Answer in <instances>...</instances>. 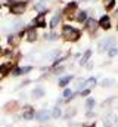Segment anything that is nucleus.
<instances>
[{"mask_svg":"<svg viewBox=\"0 0 118 127\" xmlns=\"http://www.w3.org/2000/svg\"><path fill=\"white\" fill-rule=\"evenodd\" d=\"M62 37L66 41L74 43V41H78L81 38V31L78 28L69 25V24H65V25H62Z\"/></svg>","mask_w":118,"mask_h":127,"instance_id":"nucleus-1","label":"nucleus"},{"mask_svg":"<svg viewBox=\"0 0 118 127\" xmlns=\"http://www.w3.org/2000/svg\"><path fill=\"white\" fill-rule=\"evenodd\" d=\"M27 10V1L25 0H15L9 3V12L13 15H22Z\"/></svg>","mask_w":118,"mask_h":127,"instance_id":"nucleus-2","label":"nucleus"},{"mask_svg":"<svg viewBox=\"0 0 118 127\" xmlns=\"http://www.w3.org/2000/svg\"><path fill=\"white\" fill-rule=\"evenodd\" d=\"M115 43H117V38H115L114 35H111V37H105V38H102V41L97 43V52H99V53L108 52L112 46H115Z\"/></svg>","mask_w":118,"mask_h":127,"instance_id":"nucleus-3","label":"nucleus"},{"mask_svg":"<svg viewBox=\"0 0 118 127\" xmlns=\"http://www.w3.org/2000/svg\"><path fill=\"white\" fill-rule=\"evenodd\" d=\"M34 120L40 124H46L52 120V115H50V111L47 108H41L38 111H35V115H34Z\"/></svg>","mask_w":118,"mask_h":127,"instance_id":"nucleus-4","label":"nucleus"},{"mask_svg":"<svg viewBox=\"0 0 118 127\" xmlns=\"http://www.w3.org/2000/svg\"><path fill=\"white\" fill-rule=\"evenodd\" d=\"M35 115V108L32 105H25L21 108V118L24 121H32Z\"/></svg>","mask_w":118,"mask_h":127,"instance_id":"nucleus-5","label":"nucleus"},{"mask_svg":"<svg viewBox=\"0 0 118 127\" xmlns=\"http://www.w3.org/2000/svg\"><path fill=\"white\" fill-rule=\"evenodd\" d=\"M3 111L6 114H16L19 111V100H7L4 105H3Z\"/></svg>","mask_w":118,"mask_h":127,"instance_id":"nucleus-6","label":"nucleus"},{"mask_svg":"<svg viewBox=\"0 0 118 127\" xmlns=\"http://www.w3.org/2000/svg\"><path fill=\"white\" fill-rule=\"evenodd\" d=\"M102 124L103 127H114L118 124V118L115 114H112V112H108V114H105L103 115V118H102Z\"/></svg>","mask_w":118,"mask_h":127,"instance_id":"nucleus-7","label":"nucleus"},{"mask_svg":"<svg viewBox=\"0 0 118 127\" xmlns=\"http://www.w3.org/2000/svg\"><path fill=\"white\" fill-rule=\"evenodd\" d=\"M15 66V62L13 61H6V62H1L0 64V77H6L12 72Z\"/></svg>","mask_w":118,"mask_h":127,"instance_id":"nucleus-8","label":"nucleus"},{"mask_svg":"<svg viewBox=\"0 0 118 127\" xmlns=\"http://www.w3.org/2000/svg\"><path fill=\"white\" fill-rule=\"evenodd\" d=\"M77 114H78V108L69 105V106H66L65 111L62 112V118H63V120H72V118L77 117Z\"/></svg>","mask_w":118,"mask_h":127,"instance_id":"nucleus-9","label":"nucleus"},{"mask_svg":"<svg viewBox=\"0 0 118 127\" xmlns=\"http://www.w3.org/2000/svg\"><path fill=\"white\" fill-rule=\"evenodd\" d=\"M84 24H86L84 28H86V31H87L88 34H96L97 28H99V22H97L94 18H87V21H86Z\"/></svg>","mask_w":118,"mask_h":127,"instance_id":"nucleus-10","label":"nucleus"},{"mask_svg":"<svg viewBox=\"0 0 118 127\" xmlns=\"http://www.w3.org/2000/svg\"><path fill=\"white\" fill-rule=\"evenodd\" d=\"M77 9H78V1H69V3H66V6H65L62 13L69 16V18H72V13H77Z\"/></svg>","mask_w":118,"mask_h":127,"instance_id":"nucleus-11","label":"nucleus"},{"mask_svg":"<svg viewBox=\"0 0 118 127\" xmlns=\"http://www.w3.org/2000/svg\"><path fill=\"white\" fill-rule=\"evenodd\" d=\"M44 15H46V12H41V13H38V15L32 19L34 28H44V27L47 25V22H46V19H44Z\"/></svg>","mask_w":118,"mask_h":127,"instance_id":"nucleus-12","label":"nucleus"},{"mask_svg":"<svg viewBox=\"0 0 118 127\" xmlns=\"http://www.w3.org/2000/svg\"><path fill=\"white\" fill-rule=\"evenodd\" d=\"M44 96H46V90L43 89V86H35V87L31 90V99H34V100L43 99Z\"/></svg>","mask_w":118,"mask_h":127,"instance_id":"nucleus-13","label":"nucleus"},{"mask_svg":"<svg viewBox=\"0 0 118 127\" xmlns=\"http://www.w3.org/2000/svg\"><path fill=\"white\" fill-rule=\"evenodd\" d=\"M97 22H99V28H102L105 31L111 28V18H109V15H102Z\"/></svg>","mask_w":118,"mask_h":127,"instance_id":"nucleus-14","label":"nucleus"},{"mask_svg":"<svg viewBox=\"0 0 118 127\" xmlns=\"http://www.w3.org/2000/svg\"><path fill=\"white\" fill-rule=\"evenodd\" d=\"M74 80V75L72 74H68V75H63V77H60L58 81V86L60 89H65V87H68V84L71 83Z\"/></svg>","mask_w":118,"mask_h":127,"instance_id":"nucleus-15","label":"nucleus"},{"mask_svg":"<svg viewBox=\"0 0 118 127\" xmlns=\"http://www.w3.org/2000/svg\"><path fill=\"white\" fill-rule=\"evenodd\" d=\"M6 40H7V44L10 47H16L19 44V41H21V37H19V34H9L6 37Z\"/></svg>","mask_w":118,"mask_h":127,"instance_id":"nucleus-16","label":"nucleus"},{"mask_svg":"<svg viewBox=\"0 0 118 127\" xmlns=\"http://www.w3.org/2000/svg\"><path fill=\"white\" fill-rule=\"evenodd\" d=\"M37 38H38L37 28H34V27L28 28V30H27V41H30V43H34V41H37Z\"/></svg>","mask_w":118,"mask_h":127,"instance_id":"nucleus-17","label":"nucleus"},{"mask_svg":"<svg viewBox=\"0 0 118 127\" xmlns=\"http://www.w3.org/2000/svg\"><path fill=\"white\" fill-rule=\"evenodd\" d=\"M60 21H62V12H56L53 16H52V19H50V28L52 30H55L56 27H58L59 24H60Z\"/></svg>","mask_w":118,"mask_h":127,"instance_id":"nucleus-18","label":"nucleus"},{"mask_svg":"<svg viewBox=\"0 0 118 127\" xmlns=\"http://www.w3.org/2000/svg\"><path fill=\"white\" fill-rule=\"evenodd\" d=\"M114 84H115V78H112V77L102 78V80H100V83H99V86H100L102 89H109V87H112Z\"/></svg>","mask_w":118,"mask_h":127,"instance_id":"nucleus-19","label":"nucleus"},{"mask_svg":"<svg viewBox=\"0 0 118 127\" xmlns=\"http://www.w3.org/2000/svg\"><path fill=\"white\" fill-rule=\"evenodd\" d=\"M91 55H93V52H91V49H87L84 53H83V56H81V59L78 61V65L80 66H86V64L90 61V58H91Z\"/></svg>","mask_w":118,"mask_h":127,"instance_id":"nucleus-20","label":"nucleus"},{"mask_svg":"<svg viewBox=\"0 0 118 127\" xmlns=\"http://www.w3.org/2000/svg\"><path fill=\"white\" fill-rule=\"evenodd\" d=\"M50 115H52V120H59V118H62V108L58 106V105H55V106L50 109Z\"/></svg>","mask_w":118,"mask_h":127,"instance_id":"nucleus-21","label":"nucleus"},{"mask_svg":"<svg viewBox=\"0 0 118 127\" xmlns=\"http://www.w3.org/2000/svg\"><path fill=\"white\" fill-rule=\"evenodd\" d=\"M94 106H96V99H94L93 96L86 97V102H84V108H86V111H91V109H94Z\"/></svg>","mask_w":118,"mask_h":127,"instance_id":"nucleus-22","label":"nucleus"},{"mask_svg":"<svg viewBox=\"0 0 118 127\" xmlns=\"http://www.w3.org/2000/svg\"><path fill=\"white\" fill-rule=\"evenodd\" d=\"M75 21L80 22V24H84V22L87 21V12H86V10H80V12H77Z\"/></svg>","mask_w":118,"mask_h":127,"instance_id":"nucleus-23","label":"nucleus"},{"mask_svg":"<svg viewBox=\"0 0 118 127\" xmlns=\"http://www.w3.org/2000/svg\"><path fill=\"white\" fill-rule=\"evenodd\" d=\"M43 38L47 40V41H56L59 38V35L55 31H50V32H44V34H43Z\"/></svg>","mask_w":118,"mask_h":127,"instance_id":"nucleus-24","label":"nucleus"},{"mask_svg":"<svg viewBox=\"0 0 118 127\" xmlns=\"http://www.w3.org/2000/svg\"><path fill=\"white\" fill-rule=\"evenodd\" d=\"M84 84H86V87H88V89H91V90H93V89L97 86V78H96V77H90V78H86Z\"/></svg>","mask_w":118,"mask_h":127,"instance_id":"nucleus-25","label":"nucleus"},{"mask_svg":"<svg viewBox=\"0 0 118 127\" xmlns=\"http://www.w3.org/2000/svg\"><path fill=\"white\" fill-rule=\"evenodd\" d=\"M114 100H115V96H109L108 99H105V100L100 103V108H105V109H106V108H109V106L114 103Z\"/></svg>","mask_w":118,"mask_h":127,"instance_id":"nucleus-26","label":"nucleus"},{"mask_svg":"<svg viewBox=\"0 0 118 127\" xmlns=\"http://www.w3.org/2000/svg\"><path fill=\"white\" fill-rule=\"evenodd\" d=\"M50 71L53 75H60L62 72H65V65H58L55 68H50Z\"/></svg>","mask_w":118,"mask_h":127,"instance_id":"nucleus-27","label":"nucleus"},{"mask_svg":"<svg viewBox=\"0 0 118 127\" xmlns=\"http://www.w3.org/2000/svg\"><path fill=\"white\" fill-rule=\"evenodd\" d=\"M103 6H105V9L109 12V10L114 9V6H115V0H103Z\"/></svg>","mask_w":118,"mask_h":127,"instance_id":"nucleus-28","label":"nucleus"},{"mask_svg":"<svg viewBox=\"0 0 118 127\" xmlns=\"http://www.w3.org/2000/svg\"><path fill=\"white\" fill-rule=\"evenodd\" d=\"M72 93H74V92H72L69 87H65V89H63V92H62V96H60V97H63V100H68V99L72 96Z\"/></svg>","mask_w":118,"mask_h":127,"instance_id":"nucleus-29","label":"nucleus"},{"mask_svg":"<svg viewBox=\"0 0 118 127\" xmlns=\"http://www.w3.org/2000/svg\"><path fill=\"white\" fill-rule=\"evenodd\" d=\"M10 74H12L13 77H19V75H22V69H21V66H19V65H15Z\"/></svg>","mask_w":118,"mask_h":127,"instance_id":"nucleus-30","label":"nucleus"},{"mask_svg":"<svg viewBox=\"0 0 118 127\" xmlns=\"http://www.w3.org/2000/svg\"><path fill=\"white\" fill-rule=\"evenodd\" d=\"M106 53H108V56H109V58H115V56L118 55V47H117V46H112Z\"/></svg>","mask_w":118,"mask_h":127,"instance_id":"nucleus-31","label":"nucleus"},{"mask_svg":"<svg viewBox=\"0 0 118 127\" xmlns=\"http://www.w3.org/2000/svg\"><path fill=\"white\" fill-rule=\"evenodd\" d=\"M99 114L94 111V109H91V111H86V120H93V118H96Z\"/></svg>","mask_w":118,"mask_h":127,"instance_id":"nucleus-32","label":"nucleus"},{"mask_svg":"<svg viewBox=\"0 0 118 127\" xmlns=\"http://www.w3.org/2000/svg\"><path fill=\"white\" fill-rule=\"evenodd\" d=\"M90 95H91V89H88V87L83 89L81 92H78V96H81V97H88Z\"/></svg>","mask_w":118,"mask_h":127,"instance_id":"nucleus-33","label":"nucleus"},{"mask_svg":"<svg viewBox=\"0 0 118 127\" xmlns=\"http://www.w3.org/2000/svg\"><path fill=\"white\" fill-rule=\"evenodd\" d=\"M21 69H22V75H27V74H30V72L32 71V65H27V66H21Z\"/></svg>","mask_w":118,"mask_h":127,"instance_id":"nucleus-34","label":"nucleus"},{"mask_svg":"<svg viewBox=\"0 0 118 127\" xmlns=\"http://www.w3.org/2000/svg\"><path fill=\"white\" fill-rule=\"evenodd\" d=\"M34 9H35V10H40V13H41L43 10L46 12V7H44V4H43V3H37V4L34 6Z\"/></svg>","mask_w":118,"mask_h":127,"instance_id":"nucleus-35","label":"nucleus"},{"mask_svg":"<svg viewBox=\"0 0 118 127\" xmlns=\"http://www.w3.org/2000/svg\"><path fill=\"white\" fill-rule=\"evenodd\" d=\"M30 81H31L30 78H25V80H24V81H22V83H21V84H19V86L16 87V89H19V87H25L27 84H30Z\"/></svg>","mask_w":118,"mask_h":127,"instance_id":"nucleus-36","label":"nucleus"},{"mask_svg":"<svg viewBox=\"0 0 118 127\" xmlns=\"http://www.w3.org/2000/svg\"><path fill=\"white\" fill-rule=\"evenodd\" d=\"M21 120H22V118H21V114H19V115H18V114H13V121H15V123H18V121H21Z\"/></svg>","mask_w":118,"mask_h":127,"instance_id":"nucleus-37","label":"nucleus"},{"mask_svg":"<svg viewBox=\"0 0 118 127\" xmlns=\"http://www.w3.org/2000/svg\"><path fill=\"white\" fill-rule=\"evenodd\" d=\"M62 103H65V100H63V97H58V99H56V103H55V105H58V106H60Z\"/></svg>","mask_w":118,"mask_h":127,"instance_id":"nucleus-38","label":"nucleus"},{"mask_svg":"<svg viewBox=\"0 0 118 127\" xmlns=\"http://www.w3.org/2000/svg\"><path fill=\"white\" fill-rule=\"evenodd\" d=\"M83 127H96V121H93L90 124H83Z\"/></svg>","mask_w":118,"mask_h":127,"instance_id":"nucleus-39","label":"nucleus"},{"mask_svg":"<svg viewBox=\"0 0 118 127\" xmlns=\"http://www.w3.org/2000/svg\"><path fill=\"white\" fill-rule=\"evenodd\" d=\"M86 68H87V69H91V68H93V62H87L86 64Z\"/></svg>","mask_w":118,"mask_h":127,"instance_id":"nucleus-40","label":"nucleus"},{"mask_svg":"<svg viewBox=\"0 0 118 127\" xmlns=\"http://www.w3.org/2000/svg\"><path fill=\"white\" fill-rule=\"evenodd\" d=\"M19 99H21V100H25V99H27V95H25V93H21V95H19Z\"/></svg>","mask_w":118,"mask_h":127,"instance_id":"nucleus-41","label":"nucleus"},{"mask_svg":"<svg viewBox=\"0 0 118 127\" xmlns=\"http://www.w3.org/2000/svg\"><path fill=\"white\" fill-rule=\"evenodd\" d=\"M38 127H52V126H50V124H47V123H46V124H40V126H38Z\"/></svg>","mask_w":118,"mask_h":127,"instance_id":"nucleus-42","label":"nucleus"},{"mask_svg":"<svg viewBox=\"0 0 118 127\" xmlns=\"http://www.w3.org/2000/svg\"><path fill=\"white\" fill-rule=\"evenodd\" d=\"M4 127H13V126H12V124H6Z\"/></svg>","mask_w":118,"mask_h":127,"instance_id":"nucleus-43","label":"nucleus"},{"mask_svg":"<svg viewBox=\"0 0 118 127\" xmlns=\"http://www.w3.org/2000/svg\"><path fill=\"white\" fill-rule=\"evenodd\" d=\"M1 55H3V50H1V49H0V56H1Z\"/></svg>","mask_w":118,"mask_h":127,"instance_id":"nucleus-44","label":"nucleus"},{"mask_svg":"<svg viewBox=\"0 0 118 127\" xmlns=\"http://www.w3.org/2000/svg\"><path fill=\"white\" fill-rule=\"evenodd\" d=\"M115 15H118V9H117V10H115Z\"/></svg>","mask_w":118,"mask_h":127,"instance_id":"nucleus-45","label":"nucleus"},{"mask_svg":"<svg viewBox=\"0 0 118 127\" xmlns=\"http://www.w3.org/2000/svg\"><path fill=\"white\" fill-rule=\"evenodd\" d=\"M80 1H87V0H80Z\"/></svg>","mask_w":118,"mask_h":127,"instance_id":"nucleus-46","label":"nucleus"},{"mask_svg":"<svg viewBox=\"0 0 118 127\" xmlns=\"http://www.w3.org/2000/svg\"><path fill=\"white\" fill-rule=\"evenodd\" d=\"M117 111H118V106H117Z\"/></svg>","mask_w":118,"mask_h":127,"instance_id":"nucleus-47","label":"nucleus"},{"mask_svg":"<svg viewBox=\"0 0 118 127\" xmlns=\"http://www.w3.org/2000/svg\"><path fill=\"white\" fill-rule=\"evenodd\" d=\"M117 28H118V25H117Z\"/></svg>","mask_w":118,"mask_h":127,"instance_id":"nucleus-48","label":"nucleus"},{"mask_svg":"<svg viewBox=\"0 0 118 127\" xmlns=\"http://www.w3.org/2000/svg\"><path fill=\"white\" fill-rule=\"evenodd\" d=\"M117 47H118V46H117Z\"/></svg>","mask_w":118,"mask_h":127,"instance_id":"nucleus-49","label":"nucleus"}]
</instances>
